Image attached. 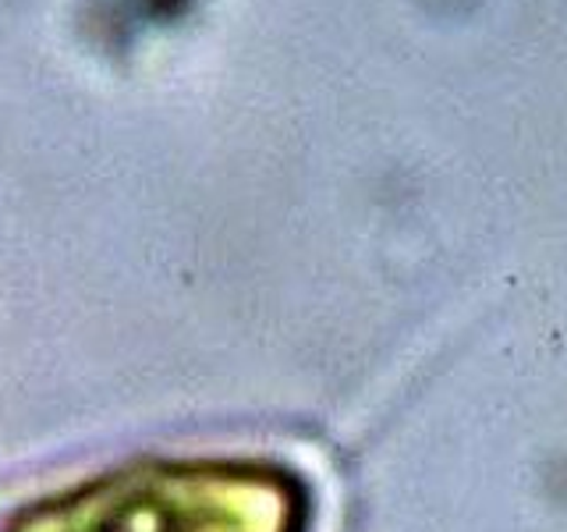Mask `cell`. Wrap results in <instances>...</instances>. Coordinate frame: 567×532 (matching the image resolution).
Instances as JSON below:
<instances>
[{"mask_svg":"<svg viewBox=\"0 0 567 532\" xmlns=\"http://www.w3.org/2000/svg\"><path fill=\"white\" fill-rule=\"evenodd\" d=\"M316 490L262 451H150L0 511V532H312Z\"/></svg>","mask_w":567,"mask_h":532,"instance_id":"6da1fadb","label":"cell"}]
</instances>
